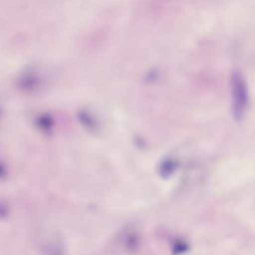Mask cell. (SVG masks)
Returning <instances> with one entry per match:
<instances>
[{
  "instance_id": "6da1fadb",
  "label": "cell",
  "mask_w": 255,
  "mask_h": 255,
  "mask_svg": "<svg viewBox=\"0 0 255 255\" xmlns=\"http://www.w3.org/2000/svg\"><path fill=\"white\" fill-rule=\"evenodd\" d=\"M232 90V114L236 121H240L248 106V88L243 75L240 71L235 70L231 76Z\"/></svg>"
},
{
  "instance_id": "7a4b0ae2",
  "label": "cell",
  "mask_w": 255,
  "mask_h": 255,
  "mask_svg": "<svg viewBox=\"0 0 255 255\" xmlns=\"http://www.w3.org/2000/svg\"><path fill=\"white\" fill-rule=\"evenodd\" d=\"M78 119H79V122L85 127V128H87L91 132H97V130L100 128L99 121L88 110L79 111Z\"/></svg>"
},
{
  "instance_id": "3957f363",
  "label": "cell",
  "mask_w": 255,
  "mask_h": 255,
  "mask_svg": "<svg viewBox=\"0 0 255 255\" xmlns=\"http://www.w3.org/2000/svg\"><path fill=\"white\" fill-rule=\"evenodd\" d=\"M177 167V161L172 157H166L161 160L158 166V173L161 177L167 178L172 175Z\"/></svg>"
},
{
  "instance_id": "277c9868",
  "label": "cell",
  "mask_w": 255,
  "mask_h": 255,
  "mask_svg": "<svg viewBox=\"0 0 255 255\" xmlns=\"http://www.w3.org/2000/svg\"><path fill=\"white\" fill-rule=\"evenodd\" d=\"M139 238L136 235V233H129L127 234L125 237V245L128 249H135V247L138 246Z\"/></svg>"
},
{
  "instance_id": "5b68a950",
  "label": "cell",
  "mask_w": 255,
  "mask_h": 255,
  "mask_svg": "<svg viewBox=\"0 0 255 255\" xmlns=\"http://www.w3.org/2000/svg\"><path fill=\"white\" fill-rule=\"evenodd\" d=\"M187 249H188L187 243L182 240H176L172 246V251L174 253H182V252H185Z\"/></svg>"
}]
</instances>
